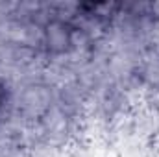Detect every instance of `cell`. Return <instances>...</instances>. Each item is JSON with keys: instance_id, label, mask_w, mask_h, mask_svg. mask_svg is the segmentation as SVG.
Segmentation results:
<instances>
[{"instance_id": "1", "label": "cell", "mask_w": 159, "mask_h": 157, "mask_svg": "<svg viewBox=\"0 0 159 157\" xmlns=\"http://www.w3.org/2000/svg\"><path fill=\"white\" fill-rule=\"evenodd\" d=\"M0 89H2V87H0ZM2 96H4V94H2V91H0V105H2Z\"/></svg>"}]
</instances>
